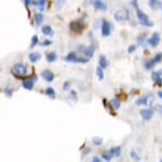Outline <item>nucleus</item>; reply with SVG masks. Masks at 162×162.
<instances>
[{
    "instance_id": "13",
    "label": "nucleus",
    "mask_w": 162,
    "mask_h": 162,
    "mask_svg": "<svg viewBox=\"0 0 162 162\" xmlns=\"http://www.w3.org/2000/svg\"><path fill=\"white\" fill-rule=\"evenodd\" d=\"M82 27H83L82 24L78 21H72L70 23V29H71V31H75V32H80L82 30Z\"/></svg>"
},
{
    "instance_id": "1",
    "label": "nucleus",
    "mask_w": 162,
    "mask_h": 162,
    "mask_svg": "<svg viewBox=\"0 0 162 162\" xmlns=\"http://www.w3.org/2000/svg\"><path fill=\"white\" fill-rule=\"evenodd\" d=\"M132 5H133L134 8L136 9V14H137V18L139 20V23H140L141 25H145V26H149V27L154 25L153 21L150 20V18H149V16L139 9L138 4H137V0H133V1H132Z\"/></svg>"
},
{
    "instance_id": "23",
    "label": "nucleus",
    "mask_w": 162,
    "mask_h": 162,
    "mask_svg": "<svg viewBox=\"0 0 162 162\" xmlns=\"http://www.w3.org/2000/svg\"><path fill=\"white\" fill-rule=\"evenodd\" d=\"M47 0H35V5L38 7L41 11H44Z\"/></svg>"
},
{
    "instance_id": "28",
    "label": "nucleus",
    "mask_w": 162,
    "mask_h": 162,
    "mask_svg": "<svg viewBox=\"0 0 162 162\" xmlns=\"http://www.w3.org/2000/svg\"><path fill=\"white\" fill-rule=\"evenodd\" d=\"M102 157L105 160V161H110V160H111V158L113 157L112 154L110 153V151H107V152H105V153H103V155H102Z\"/></svg>"
},
{
    "instance_id": "29",
    "label": "nucleus",
    "mask_w": 162,
    "mask_h": 162,
    "mask_svg": "<svg viewBox=\"0 0 162 162\" xmlns=\"http://www.w3.org/2000/svg\"><path fill=\"white\" fill-rule=\"evenodd\" d=\"M89 62V59L88 58H84V57H80V58H76V59L75 63H81V64H86Z\"/></svg>"
},
{
    "instance_id": "36",
    "label": "nucleus",
    "mask_w": 162,
    "mask_h": 162,
    "mask_svg": "<svg viewBox=\"0 0 162 162\" xmlns=\"http://www.w3.org/2000/svg\"><path fill=\"white\" fill-rule=\"evenodd\" d=\"M25 6H28L30 4H35V0H24Z\"/></svg>"
},
{
    "instance_id": "12",
    "label": "nucleus",
    "mask_w": 162,
    "mask_h": 162,
    "mask_svg": "<svg viewBox=\"0 0 162 162\" xmlns=\"http://www.w3.org/2000/svg\"><path fill=\"white\" fill-rule=\"evenodd\" d=\"M149 5L153 10H157L161 8V2L160 0H149Z\"/></svg>"
},
{
    "instance_id": "2",
    "label": "nucleus",
    "mask_w": 162,
    "mask_h": 162,
    "mask_svg": "<svg viewBox=\"0 0 162 162\" xmlns=\"http://www.w3.org/2000/svg\"><path fill=\"white\" fill-rule=\"evenodd\" d=\"M161 60L162 53H158V54H156L155 56L154 57V58L150 59L149 60H147V61L145 62V64H144V66H145V68L147 69V70H150V69H152L155 66V64L161 62Z\"/></svg>"
},
{
    "instance_id": "27",
    "label": "nucleus",
    "mask_w": 162,
    "mask_h": 162,
    "mask_svg": "<svg viewBox=\"0 0 162 162\" xmlns=\"http://www.w3.org/2000/svg\"><path fill=\"white\" fill-rule=\"evenodd\" d=\"M96 73H97V76H98V77H99V80H100V81H101V80H103V79H104V77H105V74H104L103 68H101L100 66L97 67V69H96Z\"/></svg>"
},
{
    "instance_id": "37",
    "label": "nucleus",
    "mask_w": 162,
    "mask_h": 162,
    "mask_svg": "<svg viewBox=\"0 0 162 162\" xmlns=\"http://www.w3.org/2000/svg\"><path fill=\"white\" fill-rule=\"evenodd\" d=\"M52 44V41L51 40H44L43 43H41L42 46H49Z\"/></svg>"
},
{
    "instance_id": "14",
    "label": "nucleus",
    "mask_w": 162,
    "mask_h": 162,
    "mask_svg": "<svg viewBox=\"0 0 162 162\" xmlns=\"http://www.w3.org/2000/svg\"><path fill=\"white\" fill-rule=\"evenodd\" d=\"M28 59H29V60L32 63L38 62V60L41 59V54L38 53V52H32L31 54H29Z\"/></svg>"
},
{
    "instance_id": "30",
    "label": "nucleus",
    "mask_w": 162,
    "mask_h": 162,
    "mask_svg": "<svg viewBox=\"0 0 162 162\" xmlns=\"http://www.w3.org/2000/svg\"><path fill=\"white\" fill-rule=\"evenodd\" d=\"M130 155H131V159H133V160H135V161H141V158H140V156L137 155L135 150H131V153H130Z\"/></svg>"
},
{
    "instance_id": "19",
    "label": "nucleus",
    "mask_w": 162,
    "mask_h": 162,
    "mask_svg": "<svg viewBox=\"0 0 162 162\" xmlns=\"http://www.w3.org/2000/svg\"><path fill=\"white\" fill-rule=\"evenodd\" d=\"M94 51H95V49H94V47L93 45H90V46H88L87 47L84 51H83V53H84V54L87 57H92L94 55Z\"/></svg>"
},
{
    "instance_id": "22",
    "label": "nucleus",
    "mask_w": 162,
    "mask_h": 162,
    "mask_svg": "<svg viewBox=\"0 0 162 162\" xmlns=\"http://www.w3.org/2000/svg\"><path fill=\"white\" fill-rule=\"evenodd\" d=\"M34 20H35V21H36L37 25H40L43 23L44 16H43V15L40 14V13H36V14L34 15Z\"/></svg>"
},
{
    "instance_id": "34",
    "label": "nucleus",
    "mask_w": 162,
    "mask_h": 162,
    "mask_svg": "<svg viewBox=\"0 0 162 162\" xmlns=\"http://www.w3.org/2000/svg\"><path fill=\"white\" fill-rule=\"evenodd\" d=\"M135 50H136V45H135V44H131V45H130V46L128 47V49H127V53H128V54H131V53H133Z\"/></svg>"
},
{
    "instance_id": "25",
    "label": "nucleus",
    "mask_w": 162,
    "mask_h": 162,
    "mask_svg": "<svg viewBox=\"0 0 162 162\" xmlns=\"http://www.w3.org/2000/svg\"><path fill=\"white\" fill-rule=\"evenodd\" d=\"M57 59V54L55 53H54V52H50L47 55H46V60H47V61L49 63L54 62L55 60Z\"/></svg>"
},
{
    "instance_id": "31",
    "label": "nucleus",
    "mask_w": 162,
    "mask_h": 162,
    "mask_svg": "<svg viewBox=\"0 0 162 162\" xmlns=\"http://www.w3.org/2000/svg\"><path fill=\"white\" fill-rule=\"evenodd\" d=\"M93 143L95 144V145H97V146H99V145H101L102 143H103V138H101L100 137H94L93 138Z\"/></svg>"
},
{
    "instance_id": "11",
    "label": "nucleus",
    "mask_w": 162,
    "mask_h": 162,
    "mask_svg": "<svg viewBox=\"0 0 162 162\" xmlns=\"http://www.w3.org/2000/svg\"><path fill=\"white\" fill-rule=\"evenodd\" d=\"M149 103H150V96L149 95L141 96L136 101L137 105H147Z\"/></svg>"
},
{
    "instance_id": "32",
    "label": "nucleus",
    "mask_w": 162,
    "mask_h": 162,
    "mask_svg": "<svg viewBox=\"0 0 162 162\" xmlns=\"http://www.w3.org/2000/svg\"><path fill=\"white\" fill-rule=\"evenodd\" d=\"M38 42H39V40H38V36H33L32 38H31V48H33V47H35L37 44H38Z\"/></svg>"
},
{
    "instance_id": "39",
    "label": "nucleus",
    "mask_w": 162,
    "mask_h": 162,
    "mask_svg": "<svg viewBox=\"0 0 162 162\" xmlns=\"http://www.w3.org/2000/svg\"><path fill=\"white\" fill-rule=\"evenodd\" d=\"M156 111L160 112L161 114H162V105H156L155 107Z\"/></svg>"
},
{
    "instance_id": "35",
    "label": "nucleus",
    "mask_w": 162,
    "mask_h": 162,
    "mask_svg": "<svg viewBox=\"0 0 162 162\" xmlns=\"http://www.w3.org/2000/svg\"><path fill=\"white\" fill-rule=\"evenodd\" d=\"M4 94L6 95V97L8 98H11L13 95V92L11 89H9V88H6L5 90H4Z\"/></svg>"
},
{
    "instance_id": "40",
    "label": "nucleus",
    "mask_w": 162,
    "mask_h": 162,
    "mask_svg": "<svg viewBox=\"0 0 162 162\" xmlns=\"http://www.w3.org/2000/svg\"><path fill=\"white\" fill-rule=\"evenodd\" d=\"M92 161L94 162H100L101 161V160H100V158L98 157V156H94V158L92 159Z\"/></svg>"
},
{
    "instance_id": "26",
    "label": "nucleus",
    "mask_w": 162,
    "mask_h": 162,
    "mask_svg": "<svg viewBox=\"0 0 162 162\" xmlns=\"http://www.w3.org/2000/svg\"><path fill=\"white\" fill-rule=\"evenodd\" d=\"M45 93L51 99H55V92H54V88H52V87H47Z\"/></svg>"
},
{
    "instance_id": "3",
    "label": "nucleus",
    "mask_w": 162,
    "mask_h": 162,
    "mask_svg": "<svg viewBox=\"0 0 162 162\" xmlns=\"http://www.w3.org/2000/svg\"><path fill=\"white\" fill-rule=\"evenodd\" d=\"M114 18L116 21H123V20H128L130 19V15H129V10L128 9H123V10H120L115 13L114 15Z\"/></svg>"
},
{
    "instance_id": "7",
    "label": "nucleus",
    "mask_w": 162,
    "mask_h": 162,
    "mask_svg": "<svg viewBox=\"0 0 162 162\" xmlns=\"http://www.w3.org/2000/svg\"><path fill=\"white\" fill-rule=\"evenodd\" d=\"M140 116H142V118L145 121H149L152 118V116H154V110L152 109H144L140 110Z\"/></svg>"
},
{
    "instance_id": "16",
    "label": "nucleus",
    "mask_w": 162,
    "mask_h": 162,
    "mask_svg": "<svg viewBox=\"0 0 162 162\" xmlns=\"http://www.w3.org/2000/svg\"><path fill=\"white\" fill-rule=\"evenodd\" d=\"M137 44L139 45V46H141V47H143V48H146L147 47V44H148V40H146V37H145V35H140V36H138V38L137 39Z\"/></svg>"
},
{
    "instance_id": "9",
    "label": "nucleus",
    "mask_w": 162,
    "mask_h": 162,
    "mask_svg": "<svg viewBox=\"0 0 162 162\" xmlns=\"http://www.w3.org/2000/svg\"><path fill=\"white\" fill-rule=\"evenodd\" d=\"M42 77L44 78V80L48 82H51V81H54V75L52 71H50L49 70H44L42 71L41 73Z\"/></svg>"
},
{
    "instance_id": "43",
    "label": "nucleus",
    "mask_w": 162,
    "mask_h": 162,
    "mask_svg": "<svg viewBox=\"0 0 162 162\" xmlns=\"http://www.w3.org/2000/svg\"><path fill=\"white\" fill-rule=\"evenodd\" d=\"M161 161V162H162V159H161V161Z\"/></svg>"
},
{
    "instance_id": "6",
    "label": "nucleus",
    "mask_w": 162,
    "mask_h": 162,
    "mask_svg": "<svg viewBox=\"0 0 162 162\" xmlns=\"http://www.w3.org/2000/svg\"><path fill=\"white\" fill-rule=\"evenodd\" d=\"M90 2L96 9H98L100 10L105 11L107 9V4L103 0H90Z\"/></svg>"
},
{
    "instance_id": "21",
    "label": "nucleus",
    "mask_w": 162,
    "mask_h": 162,
    "mask_svg": "<svg viewBox=\"0 0 162 162\" xmlns=\"http://www.w3.org/2000/svg\"><path fill=\"white\" fill-rule=\"evenodd\" d=\"M110 153L112 154L113 156H115V157H119V156L121 155V147H113L111 148L110 150Z\"/></svg>"
},
{
    "instance_id": "17",
    "label": "nucleus",
    "mask_w": 162,
    "mask_h": 162,
    "mask_svg": "<svg viewBox=\"0 0 162 162\" xmlns=\"http://www.w3.org/2000/svg\"><path fill=\"white\" fill-rule=\"evenodd\" d=\"M152 79L153 81L158 83V84H162V76L159 71H154L152 72Z\"/></svg>"
},
{
    "instance_id": "20",
    "label": "nucleus",
    "mask_w": 162,
    "mask_h": 162,
    "mask_svg": "<svg viewBox=\"0 0 162 162\" xmlns=\"http://www.w3.org/2000/svg\"><path fill=\"white\" fill-rule=\"evenodd\" d=\"M99 65L101 68L105 69L107 66H108V60L106 59L104 55H101L100 56V59H99Z\"/></svg>"
},
{
    "instance_id": "38",
    "label": "nucleus",
    "mask_w": 162,
    "mask_h": 162,
    "mask_svg": "<svg viewBox=\"0 0 162 162\" xmlns=\"http://www.w3.org/2000/svg\"><path fill=\"white\" fill-rule=\"evenodd\" d=\"M69 88H70V83H69L68 81H65L64 85H63V90L66 91V90H68Z\"/></svg>"
},
{
    "instance_id": "41",
    "label": "nucleus",
    "mask_w": 162,
    "mask_h": 162,
    "mask_svg": "<svg viewBox=\"0 0 162 162\" xmlns=\"http://www.w3.org/2000/svg\"><path fill=\"white\" fill-rule=\"evenodd\" d=\"M90 150H91L90 148H87L86 150H84V151L82 152V155H87V154L90 152Z\"/></svg>"
},
{
    "instance_id": "4",
    "label": "nucleus",
    "mask_w": 162,
    "mask_h": 162,
    "mask_svg": "<svg viewBox=\"0 0 162 162\" xmlns=\"http://www.w3.org/2000/svg\"><path fill=\"white\" fill-rule=\"evenodd\" d=\"M13 70H14V72L16 75L21 76H24L27 73V68H26V66L24 65L23 64H20V63L15 64L14 65V67H13Z\"/></svg>"
},
{
    "instance_id": "15",
    "label": "nucleus",
    "mask_w": 162,
    "mask_h": 162,
    "mask_svg": "<svg viewBox=\"0 0 162 162\" xmlns=\"http://www.w3.org/2000/svg\"><path fill=\"white\" fill-rule=\"evenodd\" d=\"M42 32L43 34L46 35V36H50V37H53L54 34V31H53V29L51 28V26L49 25H44L42 27Z\"/></svg>"
},
{
    "instance_id": "24",
    "label": "nucleus",
    "mask_w": 162,
    "mask_h": 162,
    "mask_svg": "<svg viewBox=\"0 0 162 162\" xmlns=\"http://www.w3.org/2000/svg\"><path fill=\"white\" fill-rule=\"evenodd\" d=\"M110 104L113 107V109H115V110H118L121 107V101L118 99H112L110 101Z\"/></svg>"
},
{
    "instance_id": "8",
    "label": "nucleus",
    "mask_w": 162,
    "mask_h": 162,
    "mask_svg": "<svg viewBox=\"0 0 162 162\" xmlns=\"http://www.w3.org/2000/svg\"><path fill=\"white\" fill-rule=\"evenodd\" d=\"M101 32L104 37H108L110 34V25L108 21L104 20L101 25Z\"/></svg>"
},
{
    "instance_id": "33",
    "label": "nucleus",
    "mask_w": 162,
    "mask_h": 162,
    "mask_svg": "<svg viewBox=\"0 0 162 162\" xmlns=\"http://www.w3.org/2000/svg\"><path fill=\"white\" fill-rule=\"evenodd\" d=\"M65 1L66 0H57L56 2H55V7H56L57 9H60L65 4Z\"/></svg>"
},
{
    "instance_id": "5",
    "label": "nucleus",
    "mask_w": 162,
    "mask_h": 162,
    "mask_svg": "<svg viewBox=\"0 0 162 162\" xmlns=\"http://www.w3.org/2000/svg\"><path fill=\"white\" fill-rule=\"evenodd\" d=\"M160 41H161V35H160L159 32L155 31V32L153 33L151 38L148 39V44H150L151 47L155 48V47H157L159 45Z\"/></svg>"
},
{
    "instance_id": "42",
    "label": "nucleus",
    "mask_w": 162,
    "mask_h": 162,
    "mask_svg": "<svg viewBox=\"0 0 162 162\" xmlns=\"http://www.w3.org/2000/svg\"><path fill=\"white\" fill-rule=\"evenodd\" d=\"M158 96H159L160 99H161L162 100V91H159V92H158Z\"/></svg>"
},
{
    "instance_id": "10",
    "label": "nucleus",
    "mask_w": 162,
    "mask_h": 162,
    "mask_svg": "<svg viewBox=\"0 0 162 162\" xmlns=\"http://www.w3.org/2000/svg\"><path fill=\"white\" fill-rule=\"evenodd\" d=\"M37 80V78L33 79V77H30V78H27L23 81L22 82V86L24 88L27 89V90H31L33 87H34V82Z\"/></svg>"
},
{
    "instance_id": "18",
    "label": "nucleus",
    "mask_w": 162,
    "mask_h": 162,
    "mask_svg": "<svg viewBox=\"0 0 162 162\" xmlns=\"http://www.w3.org/2000/svg\"><path fill=\"white\" fill-rule=\"evenodd\" d=\"M76 58L77 57L76 55L75 52H70V53H69L67 55H65V56L64 57L63 59H64V60H65L67 62H75Z\"/></svg>"
}]
</instances>
